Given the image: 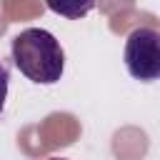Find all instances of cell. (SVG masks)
Returning a JSON list of instances; mask_svg holds the SVG:
<instances>
[{"label":"cell","mask_w":160,"mask_h":160,"mask_svg":"<svg viewBox=\"0 0 160 160\" xmlns=\"http://www.w3.org/2000/svg\"><path fill=\"white\" fill-rule=\"evenodd\" d=\"M10 55L15 68L38 85H55L65 70V52L58 38L42 28H28L12 38Z\"/></svg>","instance_id":"cell-1"},{"label":"cell","mask_w":160,"mask_h":160,"mask_svg":"<svg viewBox=\"0 0 160 160\" xmlns=\"http://www.w3.org/2000/svg\"><path fill=\"white\" fill-rule=\"evenodd\" d=\"M50 160H65V158H50Z\"/></svg>","instance_id":"cell-5"},{"label":"cell","mask_w":160,"mask_h":160,"mask_svg":"<svg viewBox=\"0 0 160 160\" xmlns=\"http://www.w3.org/2000/svg\"><path fill=\"white\" fill-rule=\"evenodd\" d=\"M122 60L130 78L140 82L160 80V30L135 28L125 40Z\"/></svg>","instance_id":"cell-2"},{"label":"cell","mask_w":160,"mask_h":160,"mask_svg":"<svg viewBox=\"0 0 160 160\" xmlns=\"http://www.w3.org/2000/svg\"><path fill=\"white\" fill-rule=\"evenodd\" d=\"M8 82H10V75H8V68H5L2 60H0V115H2L5 100H8Z\"/></svg>","instance_id":"cell-4"},{"label":"cell","mask_w":160,"mask_h":160,"mask_svg":"<svg viewBox=\"0 0 160 160\" xmlns=\"http://www.w3.org/2000/svg\"><path fill=\"white\" fill-rule=\"evenodd\" d=\"M45 2L55 15L68 20H80L95 8V0H45Z\"/></svg>","instance_id":"cell-3"}]
</instances>
